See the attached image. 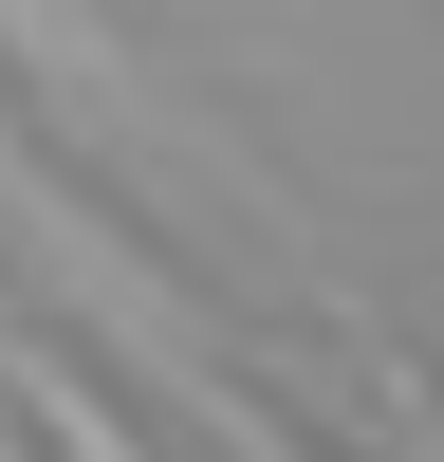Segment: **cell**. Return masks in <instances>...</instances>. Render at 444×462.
Returning <instances> with one entry per match:
<instances>
[{
	"label": "cell",
	"mask_w": 444,
	"mask_h": 462,
	"mask_svg": "<svg viewBox=\"0 0 444 462\" xmlns=\"http://www.w3.org/2000/svg\"><path fill=\"white\" fill-rule=\"evenodd\" d=\"M0 56H19L56 111H93V130H130V148H185V111L130 74V37H111V19H74V0H0Z\"/></svg>",
	"instance_id": "obj_1"
},
{
	"label": "cell",
	"mask_w": 444,
	"mask_h": 462,
	"mask_svg": "<svg viewBox=\"0 0 444 462\" xmlns=\"http://www.w3.org/2000/svg\"><path fill=\"white\" fill-rule=\"evenodd\" d=\"M0 389H19L37 426H56V462H148V444L111 426V407H93V370H74V352H56L37 315H0Z\"/></svg>",
	"instance_id": "obj_2"
},
{
	"label": "cell",
	"mask_w": 444,
	"mask_h": 462,
	"mask_svg": "<svg viewBox=\"0 0 444 462\" xmlns=\"http://www.w3.org/2000/svg\"><path fill=\"white\" fill-rule=\"evenodd\" d=\"M370 426H389L407 462H444V389H426V352H407V333H370Z\"/></svg>",
	"instance_id": "obj_3"
}]
</instances>
